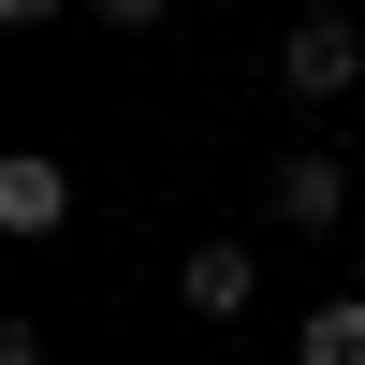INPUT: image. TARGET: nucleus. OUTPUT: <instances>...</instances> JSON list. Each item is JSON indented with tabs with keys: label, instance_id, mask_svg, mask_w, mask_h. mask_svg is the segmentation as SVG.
<instances>
[{
	"label": "nucleus",
	"instance_id": "1",
	"mask_svg": "<svg viewBox=\"0 0 365 365\" xmlns=\"http://www.w3.org/2000/svg\"><path fill=\"white\" fill-rule=\"evenodd\" d=\"M278 88H292V103H351V88H365V44H351V15H336V0H322V15H292Z\"/></svg>",
	"mask_w": 365,
	"mask_h": 365
},
{
	"label": "nucleus",
	"instance_id": "2",
	"mask_svg": "<svg viewBox=\"0 0 365 365\" xmlns=\"http://www.w3.org/2000/svg\"><path fill=\"white\" fill-rule=\"evenodd\" d=\"M263 205H278V234H336L351 220V161L336 146H292V161L263 175Z\"/></svg>",
	"mask_w": 365,
	"mask_h": 365
},
{
	"label": "nucleus",
	"instance_id": "3",
	"mask_svg": "<svg viewBox=\"0 0 365 365\" xmlns=\"http://www.w3.org/2000/svg\"><path fill=\"white\" fill-rule=\"evenodd\" d=\"M175 292H190L205 322H249V292H263V263H249V234H190V263H175Z\"/></svg>",
	"mask_w": 365,
	"mask_h": 365
},
{
	"label": "nucleus",
	"instance_id": "4",
	"mask_svg": "<svg viewBox=\"0 0 365 365\" xmlns=\"http://www.w3.org/2000/svg\"><path fill=\"white\" fill-rule=\"evenodd\" d=\"M73 220V175L44 161V146H15V161H0V234H58Z\"/></svg>",
	"mask_w": 365,
	"mask_h": 365
},
{
	"label": "nucleus",
	"instance_id": "5",
	"mask_svg": "<svg viewBox=\"0 0 365 365\" xmlns=\"http://www.w3.org/2000/svg\"><path fill=\"white\" fill-rule=\"evenodd\" d=\"M292 365H365V292H322L292 322Z\"/></svg>",
	"mask_w": 365,
	"mask_h": 365
},
{
	"label": "nucleus",
	"instance_id": "6",
	"mask_svg": "<svg viewBox=\"0 0 365 365\" xmlns=\"http://www.w3.org/2000/svg\"><path fill=\"white\" fill-rule=\"evenodd\" d=\"M88 15H103V29H161L175 0H88Z\"/></svg>",
	"mask_w": 365,
	"mask_h": 365
},
{
	"label": "nucleus",
	"instance_id": "7",
	"mask_svg": "<svg viewBox=\"0 0 365 365\" xmlns=\"http://www.w3.org/2000/svg\"><path fill=\"white\" fill-rule=\"evenodd\" d=\"M0 365H44V336H29V322H0Z\"/></svg>",
	"mask_w": 365,
	"mask_h": 365
},
{
	"label": "nucleus",
	"instance_id": "8",
	"mask_svg": "<svg viewBox=\"0 0 365 365\" xmlns=\"http://www.w3.org/2000/svg\"><path fill=\"white\" fill-rule=\"evenodd\" d=\"M0 15H15V29H44V15H58V0H0Z\"/></svg>",
	"mask_w": 365,
	"mask_h": 365
},
{
	"label": "nucleus",
	"instance_id": "9",
	"mask_svg": "<svg viewBox=\"0 0 365 365\" xmlns=\"http://www.w3.org/2000/svg\"><path fill=\"white\" fill-rule=\"evenodd\" d=\"M307 15H322V0H307ZM336 15H351V0H336Z\"/></svg>",
	"mask_w": 365,
	"mask_h": 365
}]
</instances>
